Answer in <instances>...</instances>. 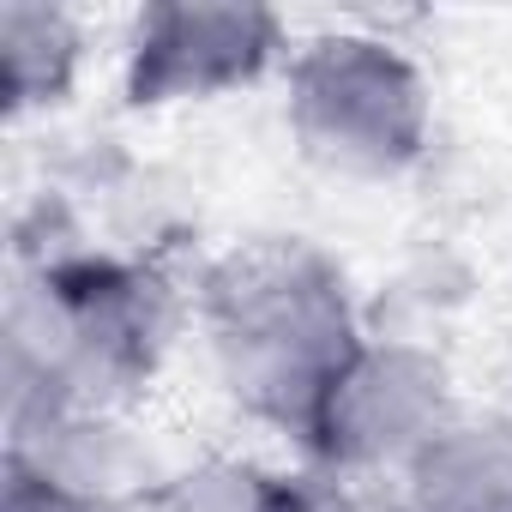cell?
<instances>
[{"mask_svg":"<svg viewBox=\"0 0 512 512\" xmlns=\"http://www.w3.org/2000/svg\"><path fill=\"white\" fill-rule=\"evenodd\" d=\"M175 332L169 284L139 260L49 253L7 302V410L31 428L61 410H115L163 362Z\"/></svg>","mask_w":512,"mask_h":512,"instance_id":"6da1fadb","label":"cell"},{"mask_svg":"<svg viewBox=\"0 0 512 512\" xmlns=\"http://www.w3.org/2000/svg\"><path fill=\"white\" fill-rule=\"evenodd\" d=\"M199 326L223 386L302 440L314 404L356 356V308L344 272L308 241H247L205 272Z\"/></svg>","mask_w":512,"mask_h":512,"instance_id":"7a4b0ae2","label":"cell"},{"mask_svg":"<svg viewBox=\"0 0 512 512\" xmlns=\"http://www.w3.org/2000/svg\"><path fill=\"white\" fill-rule=\"evenodd\" d=\"M290 133L296 145L350 181L404 175L434 127V97L422 67L362 31L308 43L290 61Z\"/></svg>","mask_w":512,"mask_h":512,"instance_id":"3957f363","label":"cell"},{"mask_svg":"<svg viewBox=\"0 0 512 512\" xmlns=\"http://www.w3.org/2000/svg\"><path fill=\"white\" fill-rule=\"evenodd\" d=\"M452 422V374L434 350L404 338H362L356 356L326 386V398L314 404L302 446L314 470L380 482L404 476Z\"/></svg>","mask_w":512,"mask_h":512,"instance_id":"277c9868","label":"cell"},{"mask_svg":"<svg viewBox=\"0 0 512 512\" xmlns=\"http://www.w3.org/2000/svg\"><path fill=\"white\" fill-rule=\"evenodd\" d=\"M284 49V19L253 0H157L127 43V97L139 109L211 103L253 85Z\"/></svg>","mask_w":512,"mask_h":512,"instance_id":"5b68a950","label":"cell"},{"mask_svg":"<svg viewBox=\"0 0 512 512\" xmlns=\"http://www.w3.org/2000/svg\"><path fill=\"white\" fill-rule=\"evenodd\" d=\"M398 494L410 512H512V416H458Z\"/></svg>","mask_w":512,"mask_h":512,"instance_id":"8992f818","label":"cell"},{"mask_svg":"<svg viewBox=\"0 0 512 512\" xmlns=\"http://www.w3.org/2000/svg\"><path fill=\"white\" fill-rule=\"evenodd\" d=\"M85 61V31L61 7H37V0H7L0 7V97L7 115L49 109L73 91Z\"/></svg>","mask_w":512,"mask_h":512,"instance_id":"52a82bcc","label":"cell"},{"mask_svg":"<svg viewBox=\"0 0 512 512\" xmlns=\"http://www.w3.org/2000/svg\"><path fill=\"white\" fill-rule=\"evenodd\" d=\"M157 512H284V476H266L247 458H205L163 482Z\"/></svg>","mask_w":512,"mask_h":512,"instance_id":"ba28073f","label":"cell"},{"mask_svg":"<svg viewBox=\"0 0 512 512\" xmlns=\"http://www.w3.org/2000/svg\"><path fill=\"white\" fill-rule=\"evenodd\" d=\"M284 512H410V506L404 494H386L380 482L308 470V476H284Z\"/></svg>","mask_w":512,"mask_h":512,"instance_id":"9c48e42d","label":"cell"},{"mask_svg":"<svg viewBox=\"0 0 512 512\" xmlns=\"http://www.w3.org/2000/svg\"><path fill=\"white\" fill-rule=\"evenodd\" d=\"M0 512H121V506L91 500L79 488H61V482L37 476L31 464H13L7 458V500H0Z\"/></svg>","mask_w":512,"mask_h":512,"instance_id":"30bf717a","label":"cell"}]
</instances>
